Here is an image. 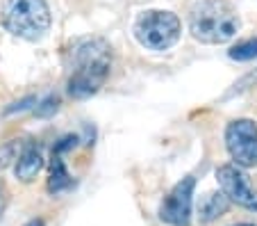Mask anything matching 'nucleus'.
Segmentation results:
<instances>
[{
  "instance_id": "obj_1",
  "label": "nucleus",
  "mask_w": 257,
  "mask_h": 226,
  "mask_svg": "<svg viewBox=\"0 0 257 226\" xmlns=\"http://www.w3.org/2000/svg\"><path fill=\"white\" fill-rule=\"evenodd\" d=\"M71 78H68V92L75 99H87L102 87V83L112 69V48L105 39L93 37L82 39L73 48Z\"/></svg>"
},
{
  "instance_id": "obj_2",
  "label": "nucleus",
  "mask_w": 257,
  "mask_h": 226,
  "mask_svg": "<svg viewBox=\"0 0 257 226\" xmlns=\"http://www.w3.org/2000/svg\"><path fill=\"white\" fill-rule=\"evenodd\" d=\"M239 28V14L225 0H200L189 12V32L200 44H225Z\"/></svg>"
},
{
  "instance_id": "obj_3",
  "label": "nucleus",
  "mask_w": 257,
  "mask_h": 226,
  "mask_svg": "<svg viewBox=\"0 0 257 226\" xmlns=\"http://www.w3.org/2000/svg\"><path fill=\"white\" fill-rule=\"evenodd\" d=\"M0 21L14 37L37 41L50 30L53 16L46 0H3Z\"/></svg>"
},
{
  "instance_id": "obj_4",
  "label": "nucleus",
  "mask_w": 257,
  "mask_h": 226,
  "mask_svg": "<svg viewBox=\"0 0 257 226\" xmlns=\"http://www.w3.org/2000/svg\"><path fill=\"white\" fill-rule=\"evenodd\" d=\"M180 19L173 12L148 10L137 19L135 37L141 46L151 50H169L180 39Z\"/></svg>"
},
{
  "instance_id": "obj_5",
  "label": "nucleus",
  "mask_w": 257,
  "mask_h": 226,
  "mask_svg": "<svg viewBox=\"0 0 257 226\" xmlns=\"http://www.w3.org/2000/svg\"><path fill=\"white\" fill-rule=\"evenodd\" d=\"M225 146L234 167H257V123L250 119H234L225 128Z\"/></svg>"
},
{
  "instance_id": "obj_6",
  "label": "nucleus",
  "mask_w": 257,
  "mask_h": 226,
  "mask_svg": "<svg viewBox=\"0 0 257 226\" xmlns=\"http://www.w3.org/2000/svg\"><path fill=\"white\" fill-rule=\"evenodd\" d=\"M196 178L185 176L175 183L173 190L164 197L160 206V219L171 226H189L191 224V203H194Z\"/></svg>"
},
{
  "instance_id": "obj_7",
  "label": "nucleus",
  "mask_w": 257,
  "mask_h": 226,
  "mask_svg": "<svg viewBox=\"0 0 257 226\" xmlns=\"http://www.w3.org/2000/svg\"><path fill=\"white\" fill-rule=\"evenodd\" d=\"M216 181L228 201H234L237 206L246 208V210L257 212V190H252L248 178L243 176V172L234 165H223L216 169Z\"/></svg>"
},
{
  "instance_id": "obj_8",
  "label": "nucleus",
  "mask_w": 257,
  "mask_h": 226,
  "mask_svg": "<svg viewBox=\"0 0 257 226\" xmlns=\"http://www.w3.org/2000/svg\"><path fill=\"white\" fill-rule=\"evenodd\" d=\"M44 167V156L37 146H25L23 151L19 153V160H16V167H14V174L19 181L23 183H30L37 178V174L41 172Z\"/></svg>"
},
{
  "instance_id": "obj_9",
  "label": "nucleus",
  "mask_w": 257,
  "mask_h": 226,
  "mask_svg": "<svg viewBox=\"0 0 257 226\" xmlns=\"http://www.w3.org/2000/svg\"><path fill=\"white\" fill-rule=\"evenodd\" d=\"M73 185V178L68 174L66 165H64L62 156L55 153L53 156V165H50V178H48V192L50 194H62L68 187Z\"/></svg>"
},
{
  "instance_id": "obj_10",
  "label": "nucleus",
  "mask_w": 257,
  "mask_h": 226,
  "mask_svg": "<svg viewBox=\"0 0 257 226\" xmlns=\"http://www.w3.org/2000/svg\"><path fill=\"white\" fill-rule=\"evenodd\" d=\"M228 206H230V201L221 194V192H212V194H207V197L203 199V203H200V208H198L200 221L209 224V221L218 219V217L228 210Z\"/></svg>"
},
{
  "instance_id": "obj_11",
  "label": "nucleus",
  "mask_w": 257,
  "mask_h": 226,
  "mask_svg": "<svg viewBox=\"0 0 257 226\" xmlns=\"http://www.w3.org/2000/svg\"><path fill=\"white\" fill-rule=\"evenodd\" d=\"M230 57L237 59V62H248V59H255L257 57V37L255 39H246V41H239L237 46L230 48Z\"/></svg>"
},
{
  "instance_id": "obj_12",
  "label": "nucleus",
  "mask_w": 257,
  "mask_h": 226,
  "mask_svg": "<svg viewBox=\"0 0 257 226\" xmlns=\"http://www.w3.org/2000/svg\"><path fill=\"white\" fill-rule=\"evenodd\" d=\"M16 153H19V144L16 142H10V144H3V146H0V172L10 167L12 160H16Z\"/></svg>"
},
{
  "instance_id": "obj_13",
  "label": "nucleus",
  "mask_w": 257,
  "mask_h": 226,
  "mask_svg": "<svg viewBox=\"0 0 257 226\" xmlns=\"http://www.w3.org/2000/svg\"><path fill=\"white\" fill-rule=\"evenodd\" d=\"M57 108H59V99H57V96H48L44 103L34 108V112L39 114V117H48V114H53Z\"/></svg>"
},
{
  "instance_id": "obj_14",
  "label": "nucleus",
  "mask_w": 257,
  "mask_h": 226,
  "mask_svg": "<svg viewBox=\"0 0 257 226\" xmlns=\"http://www.w3.org/2000/svg\"><path fill=\"white\" fill-rule=\"evenodd\" d=\"M25 226H46V221L41 219V217H37V219H30Z\"/></svg>"
},
{
  "instance_id": "obj_15",
  "label": "nucleus",
  "mask_w": 257,
  "mask_h": 226,
  "mask_svg": "<svg viewBox=\"0 0 257 226\" xmlns=\"http://www.w3.org/2000/svg\"><path fill=\"white\" fill-rule=\"evenodd\" d=\"M234 226H252V224H234Z\"/></svg>"
}]
</instances>
